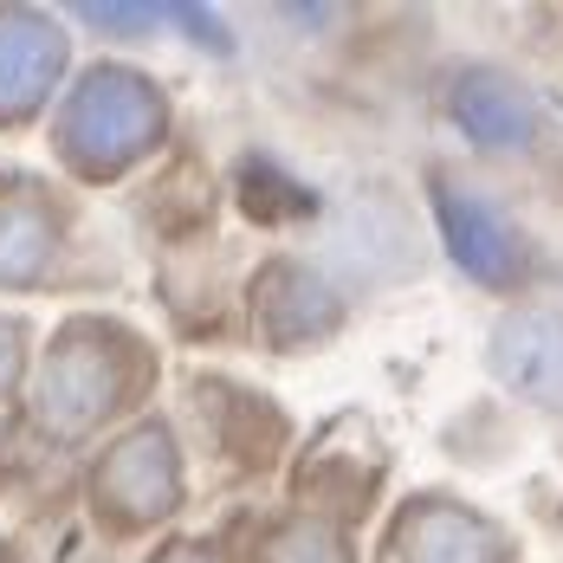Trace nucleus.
<instances>
[{
	"mask_svg": "<svg viewBox=\"0 0 563 563\" xmlns=\"http://www.w3.org/2000/svg\"><path fill=\"white\" fill-rule=\"evenodd\" d=\"M493 363L511 389H525L531 401H563V318L551 311H525L499 324Z\"/></svg>",
	"mask_w": 563,
	"mask_h": 563,
	"instance_id": "f257e3e1",
	"label": "nucleus"
}]
</instances>
